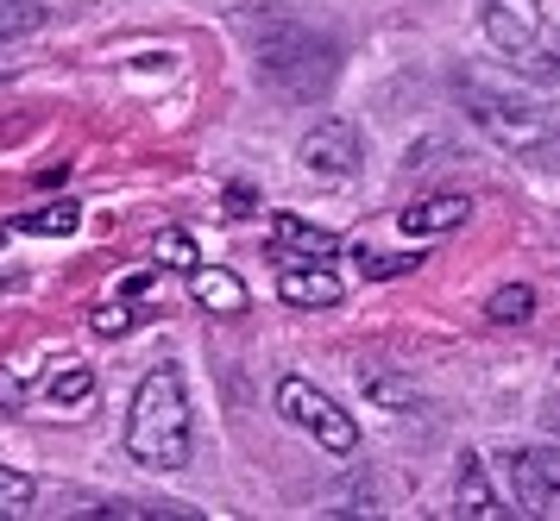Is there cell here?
Masks as SVG:
<instances>
[{
  "label": "cell",
  "mask_w": 560,
  "mask_h": 521,
  "mask_svg": "<svg viewBox=\"0 0 560 521\" xmlns=\"http://www.w3.org/2000/svg\"><path fill=\"white\" fill-rule=\"evenodd\" d=\"M459 95H466V114L491 145H504L510 157H529V164H555L560 151V120H555V88L541 82H523L516 70H459Z\"/></svg>",
  "instance_id": "cell-1"
},
{
  "label": "cell",
  "mask_w": 560,
  "mask_h": 521,
  "mask_svg": "<svg viewBox=\"0 0 560 521\" xmlns=\"http://www.w3.org/2000/svg\"><path fill=\"white\" fill-rule=\"evenodd\" d=\"M253 63L265 75V88H278L283 100H315L328 95L334 70H340V50L315 25L290 20V13H265L253 25Z\"/></svg>",
  "instance_id": "cell-2"
},
{
  "label": "cell",
  "mask_w": 560,
  "mask_h": 521,
  "mask_svg": "<svg viewBox=\"0 0 560 521\" xmlns=\"http://www.w3.org/2000/svg\"><path fill=\"white\" fill-rule=\"evenodd\" d=\"M127 452L152 472H183L189 465L196 434H189V390H183L177 365H158V371L139 377L127 408Z\"/></svg>",
  "instance_id": "cell-3"
},
{
  "label": "cell",
  "mask_w": 560,
  "mask_h": 521,
  "mask_svg": "<svg viewBox=\"0 0 560 521\" xmlns=\"http://www.w3.org/2000/svg\"><path fill=\"white\" fill-rule=\"evenodd\" d=\"M485 38L491 50H504L516 70H529V82L555 88V45H548V13L535 0H485Z\"/></svg>",
  "instance_id": "cell-4"
},
{
  "label": "cell",
  "mask_w": 560,
  "mask_h": 521,
  "mask_svg": "<svg viewBox=\"0 0 560 521\" xmlns=\"http://www.w3.org/2000/svg\"><path fill=\"white\" fill-rule=\"evenodd\" d=\"M278 408H283V422L308 427L334 459H353V452H359V422L328 396V390H315L308 377H283V383H278Z\"/></svg>",
  "instance_id": "cell-5"
},
{
  "label": "cell",
  "mask_w": 560,
  "mask_h": 521,
  "mask_svg": "<svg viewBox=\"0 0 560 521\" xmlns=\"http://www.w3.org/2000/svg\"><path fill=\"white\" fill-rule=\"evenodd\" d=\"M504 484H510L516 516L548 521L555 516V502H560V459L548 447H516L504 459Z\"/></svg>",
  "instance_id": "cell-6"
},
{
  "label": "cell",
  "mask_w": 560,
  "mask_h": 521,
  "mask_svg": "<svg viewBox=\"0 0 560 521\" xmlns=\"http://www.w3.org/2000/svg\"><path fill=\"white\" fill-rule=\"evenodd\" d=\"M296 157H303L308 176H328V182H340V176H353L359 164H365V139H359L353 120L328 114V120H315L303 139H296Z\"/></svg>",
  "instance_id": "cell-7"
},
{
  "label": "cell",
  "mask_w": 560,
  "mask_h": 521,
  "mask_svg": "<svg viewBox=\"0 0 560 521\" xmlns=\"http://www.w3.org/2000/svg\"><path fill=\"white\" fill-rule=\"evenodd\" d=\"M454 502H459V516H472V521L510 516L504 502H498V490H491V477H485L479 452H459V465H454Z\"/></svg>",
  "instance_id": "cell-8"
},
{
  "label": "cell",
  "mask_w": 560,
  "mask_h": 521,
  "mask_svg": "<svg viewBox=\"0 0 560 521\" xmlns=\"http://www.w3.org/2000/svg\"><path fill=\"white\" fill-rule=\"evenodd\" d=\"M466 214H472V201H466V196H429V201H416V208H404L397 226H404L409 239H434V233L466 226Z\"/></svg>",
  "instance_id": "cell-9"
},
{
  "label": "cell",
  "mask_w": 560,
  "mask_h": 521,
  "mask_svg": "<svg viewBox=\"0 0 560 521\" xmlns=\"http://www.w3.org/2000/svg\"><path fill=\"white\" fill-rule=\"evenodd\" d=\"M278 296L290 301V308H334V301H340V276H334L328 264H296V271L278 276Z\"/></svg>",
  "instance_id": "cell-10"
},
{
  "label": "cell",
  "mask_w": 560,
  "mask_h": 521,
  "mask_svg": "<svg viewBox=\"0 0 560 521\" xmlns=\"http://www.w3.org/2000/svg\"><path fill=\"white\" fill-rule=\"evenodd\" d=\"M189 296H196V308H208V315H240L246 308V283L233 271H221V264H196L189 271Z\"/></svg>",
  "instance_id": "cell-11"
},
{
  "label": "cell",
  "mask_w": 560,
  "mask_h": 521,
  "mask_svg": "<svg viewBox=\"0 0 560 521\" xmlns=\"http://www.w3.org/2000/svg\"><path fill=\"white\" fill-rule=\"evenodd\" d=\"M271 246H278L283 258H308V264H322V258H334V233L296 221V214H278V221H271Z\"/></svg>",
  "instance_id": "cell-12"
},
{
  "label": "cell",
  "mask_w": 560,
  "mask_h": 521,
  "mask_svg": "<svg viewBox=\"0 0 560 521\" xmlns=\"http://www.w3.org/2000/svg\"><path fill=\"white\" fill-rule=\"evenodd\" d=\"M359 390H365V402H372V408H390V415H404V408H416V402H422L409 377L384 371V365H365V371H359Z\"/></svg>",
  "instance_id": "cell-13"
},
{
  "label": "cell",
  "mask_w": 560,
  "mask_h": 521,
  "mask_svg": "<svg viewBox=\"0 0 560 521\" xmlns=\"http://www.w3.org/2000/svg\"><path fill=\"white\" fill-rule=\"evenodd\" d=\"M20 233H38V239H70L82 226V208L77 201H51V208H32V214H20Z\"/></svg>",
  "instance_id": "cell-14"
},
{
  "label": "cell",
  "mask_w": 560,
  "mask_h": 521,
  "mask_svg": "<svg viewBox=\"0 0 560 521\" xmlns=\"http://www.w3.org/2000/svg\"><path fill=\"white\" fill-rule=\"evenodd\" d=\"M89 396H95V371H89V365H63V371H51V383H45V402H51V408H89Z\"/></svg>",
  "instance_id": "cell-15"
},
{
  "label": "cell",
  "mask_w": 560,
  "mask_h": 521,
  "mask_svg": "<svg viewBox=\"0 0 560 521\" xmlns=\"http://www.w3.org/2000/svg\"><path fill=\"white\" fill-rule=\"evenodd\" d=\"M485 315H491L498 327H523L535 315V289H529V283H504V289H491V296H485Z\"/></svg>",
  "instance_id": "cell-16"
},
{
  "label": "cell",
  "mask_w": 560,
  "mask_h": 521,
  "mask_svg": "<svg viewBox=\"0 0 560 521\" xmlns=\"http://www.w3.org/2000/svg\"><path fill=\"white\" fill-rule=\"evenodd\" d=\"M152 264H164V271H196L202 264V251H196V239L183 233V226H164L152 246Z\"/></svg>",
  "instance_id": "cell-17"
},
{
  "label": "cell",
  "mask_w": 560,
  "mask_h": 521,
  "mask_svg": "<svg viewBox=\"0 0 560 521\" xmlns=\"http://www.w3.org/2000/svg\"><path fill=\"white\" fill-rule=\"evenodd\" d=\"M38 25H45V7L38 0H0V45L7 38H26Z\"/></svg>",
  "instance_id": "cell-18"
},
{
  "label": "cell",
  "mask_w": 560,
  "mask_h": 521,
  "mask_svg": "<svg viewBox=\"0 0 560 521\" xmlns=\"http://www.w3.org/2000/svg\"><path fill=\"white\" fill-rule=\"evenodd\" d=\"M32 497H38V484L26 472H13V465H0V521L7 516H26Z\"/></svg>",
  "instance_id": "cell-19"
},
{
  "label": "cell",
  "mask_w": 560,
  "mask_h": 521,
  "mask_svg": "<svg viewBox=\"0 0 560 521\" xmlns=\"http://www.w3.org/2000/svg\"><path fill=\"white\" fill-rule=\"evenodd\" d=\"M89 327H95L102 340H120V333L132 327V308H127V301H107V308H95V315H89Z\"/></svg>",
  "instance_id": "cell-20"
},
{
  "label": "cell",
  "mask_w": 560,
  "mask_h": 521,
  "mask_svg": "<svg viewBox=\"0 0 560 521\" xmlns=\"http://www.w3.org/2000/svg\"><path fill=\"white\" fill-rule=\"evenodd\" d=\"M359 271L365 276H404V271H416V258H397V251H359Z\"/></svg>",
  "instance_id": "cell-21"
},
{
  "label": "cell",
  "mask_w": 560,
  "mask_h": 521,
  "mask_svg": "<svg viewBox=\"0 0 560 521\" xmlns=\"http://www.w3.org/2000/svg\"><path fill=\"white\" fill-rule=\"evenodd\" d=\"M221 208H228V221H253V214H258V189H253V182H228Z\"/></svg>",
  "instance_id": "cell-22"
},
{
  "label": "cell",
  "mask_w": 560,
  "mask_h": 521,
  "mask_svg": "<svg viewBox=\"0 0 560 521\" xmlns=\"http://www.w3.org/2000/svg\"><path fill=\"white\" fill-rule=\"evenodd\" d=\"M26 402V371H0V408H20Z\"/></svg>",
  "instance_id": "cell-23"
},
{
  "label": "cell",
  "mask_w": 560,
  "mask_h": 521,
  "mask_svg": "<svg viewBox=\"0 0 560 521\" xmlns=\"http://www.w3.org/2000/svg\"><path fill=\"white\" fill-rule=\"evenodd\" d=\"M0 246H7V226H0Z\"/></svg>",
  "instance_id": "cell-24"
}]
</instances>
